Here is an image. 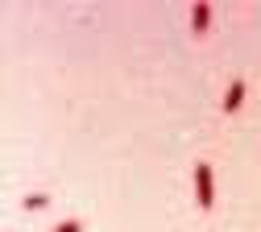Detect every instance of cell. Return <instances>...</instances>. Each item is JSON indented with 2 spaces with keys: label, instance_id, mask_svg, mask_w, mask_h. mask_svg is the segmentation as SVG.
Instances as JSON below:
<instances>
[{
  "label": "cell",
  "instance_id": "5",
  "mask_svg": "<svg viewBox=\"0 0 261 232\" xmlns=\"http://www.w3.org/2000/svg\"><path fill=\"white\" fill-rule=\"evenodd\" d=\"M54 232H83V224H79V220H62Z\"/></svg>",
  "mask_w": 261,
  "mask_h": 232
},
{
  "label": "cell",
  "instance_id": "2",
  "mask_svg": "<svg viewBox=\"0 0 261 232\" xmlns=\"http://www.w3.org/2000/svg\"><path fill=\"white\" fill-rule=\"evenodd\" d=\"M245 91H249V87H245V79H232V83H228V91H224V104H220V108H224V116H237V112H241V104H245Z\"/></svg>",
  "mask_w": 261,
  "mask_h": 232
},
{
  "label": "cell",
  "instance_id": "3",
  "mask_svg": "<svg viewBox=\"0 0 261 232\" xmlns=\"http://www.w3.org/2000/svg\"><path fill=\"white\" fill-rule=\"evenodd\" d=\"M191 29H195V33H207V29H212V5L199 0V5L191 9Z\"/></svg>",
  "mask_w": 261,
  "mask_h": 232
},
{
  "label": "cell",
  "instance_id": "4",
  "mask_svg": "<svg viewBox=\"0 0 261 232\" xmlns=\"http://www.w3.org/2000/svg\"><path fill=\"white\" fill-rule=\"evenodd\" d=\"M50 208V195H25V212H46Z\"/></svg>",
  "mask_w": 261,
  "mask_h": 232
},
{
  "label": "cell",
  "instance_id": "1",
  "mask_svg": "<svg viewBox=\"0 0 261 232\" xmlns=\"http://www.w3.org/2000/svg\"><path fill=\"white\" fill-rule=\"evenodd\" d=\"M195 199H199L203 212L216 208V174H212L207 162H195Z\"/></svg>",
  "mask_w": 261,
  "mask_h": 232
}]
</instances>
